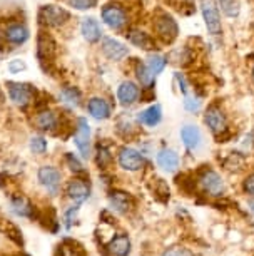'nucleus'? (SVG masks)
<instances>
[{"instance_id":"2eb2a0df","label":"nucleus","mask_w":254,"mask_h":256,"mask_svg":"<svg viewBox=\"0 0 254 256\" xmlns=\"http://www.w3.org/2000/svg\"><path fill=\"white\" fill-rule=\"evenodd\" d=\"M59 116H57L54 110L50 109H42L37 112L35 119H33V124L37 126V129L44 132H55V129L59 128Z\"/></svg>"},{"instance_id":"f03ea898","label":"nucleus","mask_w":254,"mask_h":256,"mask_svg":"<svg viewBox=\"0 0 254 256\" xmlns=\"http://www.w3.org/2000/svg\"><path fill=\"white\" fill-rule=\"evenodd\" d=\"M37 20H39V24L44 28L64 27L65 24L70 20V12L65 10V8L60 6L45 4V6H40L39 12H37Z\"/></svg>"},{"instance_id":"4c0bfd02","label":"nucleus","mask_w":254,"mask_h":256,"mask_svg":"<svg viewBox=\"0 0 254 256\" xmlns=\"http://www.w3.org/2000/svg\"><path fill=\"white\" fill-rule=\"evenodd\" d=\"M77 212H79V204H75V206H70L69 210L65 211V214H64V221H65V228L69 230L72 223H74V220H75V216H77Z\"/></svg>"},{"instance_id":"f704fd0d","label":"nucleus","mask_w":254,"mask_h":256,"mask_svg":"<svg viewBox=\"0 0 254 256\" xmlns=\"http://www.w3.org/2000/svg\"><path fill=\"white\" fill-rule=\"evenodd\" d=\"M65 162H67V166H69L70 171L75 172V174H82V172H84L82 162H80L79 159H77V156H74L72 152H67L65 154Z\"/></svg>"},{"instance_id":"9b49d317","label":"nucleus","mask_w":254,"mask_h":256,"mask_svg":"<svg viewBox=\"0 0 254 256\" xmlns=\"http://www.w3.org/2000/svg\"><path fill=\"white\" fill-rule=\"evenodd\" d=\"M204 120H206V124H208V128L211 129V132H214L216 136H221L223 132H226V129H228L226 116H224V112L218 106H209L208 110H206Z\"/></svg>"},{"instance_id":"473e14b6","label":"nucleus","mask_w":254,"mask_h":256,"mask_svg":"<svg viewBox=\"0 0 254 256\" xmlns=\"http://www.w3.org/2000/svg\"><path fill=\"white\" fill-rule=\"evenodd\" d=\"M47 148H49V144H47V139L42 138V136H33L30 139V151L33 154H44L47 151Z\"/></svg>"},{"instance_id":"dca6fc26","label":"nucleus","mask_w":254,"mask_h":256,"mask_svg":"<svg viewBox=\"0 0 254 256\" xmlns=\"http://www.w3.org/2000/svg\"><path fill=\"white\" fill-rule=\"evenodd\" d=\"M139 96H141V90H139L136 82H132V80H124L117 88V99H119V102L122 106H126V108L136 104Z\"/></svg>"},{"instance_id":"0eeeda50","label":"nucleus","mask_w":254,"mask_h":256,"mask_svg":"<svg viewBox=\"0 0 254 256\" xmlns=\"http://www.w3.org/2000/svg\"><path fill=\"white\" fill-rule=\"evenodd\" d=\"M117 161H119V166L122 169L131 171V172L141 171V169L146 166V158L142 156V152H139L137 149H134V148H122L121 151H119Z\"/></svg>"},{"instance_id":"6ab92c4d","label":"nucleus","mask_w":254,"mask_h":256,"mask_svg":"<svg viewBox=\"0 0 254 256\" xmlns=\"http://www.w3.org/2000/svg\"><path fill=\"white\" fill-rule=\"evenodd\" d=\"M87 112L95 120H105L111 118V106L104 98H92L87 102Z\"/></svg>"},{"instance_id":"20e7f679","label":"nucleus","mask_w":254,"mask_h":256,"mask_svg":"<svg viewBox=\"0 0 254 256\" xmlns=\"http://www.w3.org/2000/svg\"><path fill=\"white\" fill-rule=\"evenodd\" d=\"M152 28H154L156 37L164 42V44H172L177 38V34H179L177 22L166 12H159L154 17Z\"/></svg>"},{"instance_id":"1a4fd4ad","label":"nucleus","mask_w":254,"mask_h":256,"mask_svg":"<svg viewBox=\"0 0 254 256\" xmlns=\"http://www.w3.org/2000/svg\"><path fill=\"white\" fill-rule=\"evenodd\" d=\"M74 144L77 146L80 156L84 159H89L90 156V126L85 118H79L75 124V134H74Z\"/></svg>"},{"instance_id":"c9c22d12","label":"nucleus","mask_w":254,"mask_h":256,"mask_svg":"<svg viewBox=\"0 0 254 256\" xmlns=\"http://www.w3.org/2000/svg\"><path fill=\"white\" fill-rule=\"evenodd\" d=\"M184 108L189 110V112H198L201 109V100L199 98H196L193 94H186L184 96Z\"/></svg>"},{"instance_id":"a18cd8bd","label":"nucleus","mask_w":254,"mask_h":256,"mask_svg":"<svg viewBox=\"0 0 254 256\" xmlns=\"http://www.w3.org/2000/svg\"><path fill=\"white\" fill-rule=\"evenodd\" d=\"M253 79H254V69H253Z\"/></svg>"},{"instance_id":"ea45409f","label":"nucleus","mask_w":254,"mask_h":256,"mask_svg":"<svg viewBox=\"0 0 254 256\" xmlns=\"http://www.w3.org/2000/svg\"><path fill=\"white\" fill-rule=\"evenodd\" d=\"M243 188H244V191H246L248 194L254 196V174H251V176H248V178H246V181H244Z\"/></svg>"},{"instance_id":"5701e85b","label":"nucleus","mask_w":254,"mask_h":256,"mask_svg":"<svg viewBox=\"0 0 254 256\" xmlns=\"http://www.w3.org/2000/svg\"><path fill=\"white\" fill-rule=\"evenodd\" d=\"M126 37L132 46L139 47V49L151 50L152 47H154V38L144 30H139V28H131V30H127Z\"/></svg>"},{"instance_id":"bb28decb","label":"nucleus","mask_w":254,"mask_h":256,"mask_svg":"<svg viewBox=\"0 0 254 256\" xmlns=\"http://www.w3.org/2000/svg\"><path fill=\"white\" fill-rule=\"evenodd\" d=\"M55 256H85V251L77 241L65 238L59 246H57Z\"/></svg>"},{"instance_id":"39448f33","label":"nucleus","mask_w":254,"mask_h":256,"mask_svg":"<svg viewBox=\"0 0 254 256\" xmlns=\"http://www.w3.org/2000/svg\"><path fill=\"white\" fill-rule=\"evenodd\" d=\"M100 17H102V22L112 30H121V28L126 27V24L129 22L127 12L124 6L116 2L105 4V6L100 8Z\"/></svg>"},{"instance_id":"423d86ee","label":"nucleus","mask_w":254,"mask_h":256,"mask_svg":"<svg viewBox=\"0 0 254 256\" xmlns=\"http://www.w3.org/2000/svg\"><path fill=\"white\" fill-rule=\"evenodd\" d=\"M201 12H203L206 28L211 36H219L223 30V24H221V16L219 10L216 7V4L213 0H201Z\"/></svg>"},{"instance_id":"a878e982","label":"nucleus","mask_w":254,"mask_h":256,"mask_svg":"<svg viewBox=\"0 0 254 256\" xmlns=\"http://www.w3.org/2000/svg\"><path fill=\"white\" fill-rule=\"evenodd\" d=\"M107 248L114 256H127L131 253V240L126 234H117L111 240Z\"/></svg>"},{"instance_id":"e433bc0d","label":"nucleus","mask_w":254,"mask_h":256,"mask_svg":"<svg viewBox=\"0 0 254 256\" xmlns=\"http://www.w3.org/2000/svg\"><path fill=\"white\" fill-rule=\"evenodd\" d=\"M7 69L10 74H20V72L27 70V64H25V60H22V59H12L8 62Z\"/></svg>"},{"instance_id":"a211bd4d","label":"nucleus","mask_w":254,"mask_h":256,"mask_svg":"<svg viewBox=\"0 0 254 256\" xmlns=\"http://www.w3.org/2000/svg\"><path fill=\"white\" fill-rule=\"evenodd\" d=\"M80 34L89 44H95L102 38V28L94 17H85L80 22Z\"/></svg>"},{"instance_id":"7c9ffc66","label":"nucleus","mask_w":254,"mask_h":256,"mask_svg":"<svg viewBox=\"0 0 254 256\" xmlns=\"http://www.w3.org/2000/svg\"><path fill=\"white\" fill-rule=\"evenodd\" d=\"M97 156H95V162H97L99 169H107L111 166L112 162V154L109 151L107 146H104V144H99L97 146Z\"/></svg>"},{"instance_id":"aec40b11","label":"nucleus","mask_w":254,"mask_h":256,"mask_svg":"<svg viewBox=\"0 0 254 256\" xmlns=\"http://www.w3.org/2000/svg\"><path fill=\"white\" fill-rule=\"evenodd\" d=\"M10 208H12V211L15 212L17 216L35 220V214H37L35 206H33L30 201L25 200V198L20 196V194L10 198Z\"/></svg>"},{"instance_id":"ddd939ff","label":"nucleus","mask_w":254,"mask_h":256,"mask_svg":"<svg viewBox=\"0 0 254 256\" xmlns=\"http://www.w3.org/2000/svg\"><path fill=\"white\" fill-rule=\"evenodd\" d=\"M100 49H102V54L107 57L109 60H114V62L122 60L124 57L129 54L127 46H124L122 42H119L117 38H112V37H104L102 44H100Z\"/></svg>"},{"instance_id":"2f4dec72","label":"nucleus","mask_w":254,"mask_h":256,"mask_svg":"<svg viewBox=\"0 0 254 256\" xmlns=\"http://www.w3.org/2000/svg\"><path fill=\"white\" fill-rule=\"evenodd\" d=\"M223 12L228 17H238L239 16V2L238 0H219Z\"/></svg>"},{"instance_id":"f8f14e48","label":"nucleus","mask_w":254,"mask_h":256,"mask_svg":"<svg viewBox=\"0 0 254 256\" xmlns=\"http://www.w3.org/2000/svg\"><path fill=\"white\" fill-rule=\"evenodd\" d=\"M199 182H201V186H203V190L206 192H209L211 196H223L224 190H226L223 178L216 171H211V169H208V171H204L203 174H201Z\"/></svg>"},{"instance_id":"72a5a7b5","label":"nucleus","mask_w":254,"mask_h":256,"mask_svg":"<svg viewBox=\"0 0 254 256\" xmlns=\"http://www.w3.org/2000/svg\"><path fill=\"white\" fill-rule=\"evenodd\" d=\"M67 4L74 10H90L97 6V0H67Z\"/></svg>"},{"instance_id":"b1692460","label":"nucleus","mask_w":254,"mask_h":256,"mask_svg":"<svg viewBox=\"0 0 254 256\" xmlns=\"http://www.w3.org/2000/svg\"><path fill=\"white\" fill-rule=\"evenodd\" d=\"M137 120L142 126H147V128H154L162 120V109L159 104H152L151 108L144 109L142 112H139Z\"/></svg>"},{"instance_id":"cd10ccee","label":"nucleus","mask_w":254,"mask_h":256,"mask_svg":"<svg viewBox=\"0 0 254 256\" xmlns=\"http://www.w3.org/2000/svg\"><path fill=\"white\" fill-rule=\"evenodd\" d=\"M134 69H136V77H137V80L141 82L142 88H154L156 76L149 70L147 64H144V62L137 60L136 62V67H134Z\"/></svg>"},{"instance_id":"393cba45","label":"nucleus","mask_w":254,"mask_h":256,"mask_svg":"<svg viewBox=\"0 0 254 256\" xmlns=\"http://www.w3.org/2000/svg\"><path fill=\"white\" fill-rule=\"evenodd\" d=\"M59 99H60L62 104H65V106H69V108L75 109V108H79L80 102H82V92H80L75 86H65V88L60 89Z\"/></svg>"},{"instance_id":"4be33fe9","label":"nucleus","mask_w":254,"mask_h":256,"mask_svg":"<svg viewBox=\"0 0 254 256\" xmlns=\"http://www.w3.org/2000/svg\"><path fill=\"white\" fill-rule=\"evenodd\" d=\"M156 161L159 164V168L167 172H174L179 168V156L172 149H161L156 156Z\"/></svg>"},{"instance_id":"f3484780","label":"nucleus","mask_w":254,"mask_h":256,"mask_svg":"<svg viewBox=\"0 0 254 256\" xmlns=\"http://www.w3.org/2000/svg\"><path fill=\"white\" fill-rule=\"evenodd\" d=\"M181 139H183L184 146L189 149V151H198L203 144V134H201V129L194 124H186L181 129Z\"/></svg>"},{"instance_id":"c85d7f7f","label":"nucleus","mask_w":254,"mask_h":256,"mask_svg":"<svg viewBox=\"0 0 254 256\" xmlns=\"http://www.w3.org/2000/svg\"><path fill=\"white\" fill-rule=\"evenodd\" d=\"M0 230L5 233L8 238H10L13 243L18 244V246H22L23 244V238H22V231L17 228L15 224L12 223V221H2L0 223Z\"/></svg>"},{"instance_id":"412c9836","label":"nucleus","mask_w":254,"mask_h":256,"mask_svg":"<svg viewBox=\"0 0 254 256\" xmlns=\"http://www.w3.org/2000/svg\"><path fill=\"white\" fill-rule=\"evenodd\" d=\"M109 202H111L112 210L121 212V214H126V212L132 208V198L124 191H117L114 190L109 192Z\"/></svg>"},{"instance_id":"9d476101","label":"nucleus","mask_w":254,"mask_h":256,"mask_svg":"<svg viewBox=\"0 0 254 256\" xmlns=\"http://www.w3.org/2000/svg\"><path fill=\"white\" fill-rule=\"evenodd\" d=\"M3 38L10 46H23L30 38V30L22 22H10L3 28Z\"/></svg>"},{"instance_id":"f257e3e1","label":"nucleus","mask_w":254,"mask_h":256,"mask_svg":"<svg viewBox=\"0 0 254 256\" xmlns=\"http://www.w3.org/2000/svg\"><path fill=\"white\" fill-rule=\"evenodd\" d=\"M55 56H57L55 38L47 32V28H42L37 34V59H39V64L45 74L52 76Z\"/></svg>"},{"instance_id":"58836bf2","label":"nucleus","mask_w":254,"mask_h":256,"mask_svg":"<svg viewBox=\"0 0 254 256\" xmlns=\"http://www.w3.org/2000/svg\"><path fill=\"white\" fill-rule=\"evenodd\" d=\"M162 256H194L193 253H191L189 250L186 248H179V246H176V248H171L162 253Z\"/></svg>"},{"instance_id":"7ed1b4c3","label":"nucleus","mask_w":254,"mask_h":256,"mask_svg":"<svg viewBox=\"0 0 254 256\" xmlns=\"http://www.w3.org/2000/svg\"><path fill=\"white\" fill-rule=\"evenodd\" d=\"M5 86L8 98L20 109H27L39 96V90L35 89V86L28 84V82H7Z\"/></svg>"},{"instance_id":"4468645a","label":"nucleus","mask_w":254,"mask_h":256,"mask_svg":"<svg viewBox=\"0 0 254 256\" xmlns=\"http://www.w3.org/2000/svg\"><path fill=\"white\" fill-rule=\"evenodd\" d=\"M65 191H67V196H69L75 204H82V202L87 201L90 196L89 182H85V180H79V178L69 181Z\"/></svg>"},{"instance_id":"c03bdc74","label":"nucleus","mask_w":254,"mask_h":256,"mask_svg":"<svg viewBox=\"0 0 254 256\" xmlns=\"http://www.w3.org/2000/svg\"><path fill=\"white\" fill-rule=\"evenodd\" d=\"M0 40H2V36H0ZM0 46H2V42H0Z\"/></svg>"},{"instance_id":"37998d69","label":"nucleus","mask_w":254,"mask_h":256,"mask_svg":"<svg viewBox=\"0 0 254 256\" xmlns=\"http://www.w3.org/2000/svg\"><path fill=\"white\" fill-rule=\"evenodd\" d=\"M3 100V92H2V89H0V102Z\"/></svg>"},{"instance_id":"c756f323","label":"nucleus","mask_w":254,"mask_h":256,"mask_svg":"<svg viewBox=\"0 0 254 256\" xmlns=\"http://www.w3.org/2000/svg\"><path fill=\"white\" fill-rule=\"evenodd\" d=\"M166 64H167V57L161 54H151L147 57V67H149V70L154 76L161 74V72L166 69Z\"/></svg>"},{"instance_id":"49530a36","label":"nucleus","mask_w":254,"mask_h":256,"mask_svg":"<svg viewBox=\"0 0 254 256\" xmlns=\"http://www.w3.org/2000/svg\"><path fill=\"white\" fill-rule=\"evenodd\" d=\"M20 256H28V254H20Z\"/></svg>"},{"instance_id":"6e6552de","label":"nucleus","mask_w":254,"mask_h":256,"mask_svg":"<svg viewBox=\"0 0 254 256\" xmlns=\"http://www.w3.org/2000/svg\"><path fill=\"white\" fill-rule=\"evenodd\" d=\"M37 178H39V182L45 188L47 192L50 196H57L60 191V180L62 174L60 171L54 166H42L37 172Z\"/></svg>"},{"instance_id":"a19ab883","label":"nucleus","mask_w":254,"mask_h":256,"mask_svg":"<svg viewBox=\"0 0 254 256\" xmlns=\"http://www.w3.org/2000/svg\"><path fill=\"white\" fill-rule=\"evenodd\" d=\"M174 77H176L177 84H179V89H181V92H183V94L186 96V94H188V82H186L184 76H183V74H179V72H177V74H176Z\"/></svg>"},{"instance_id":"79ce46f5","label":"nucleus","mask_w":254,"mask_h":256,"mask_svg":"<svg viewBox=\"0 0 254 256\" xmlns=\"http://www.w3.org/2000/svg\"><path fill=\"white\" fill-rule=\"evenodd\" d=\"M249 208H251V211L254 212V200H251V201H249Z\"/></svg>"}]
</instances>
